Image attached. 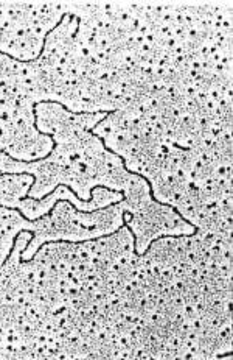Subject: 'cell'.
<instances>
[{
  "label": "cell",
  "instance_id": "cell-1",
  "mask_svg": "<svg viewBox=\"0 0 233 360\" xmlns=\"http://www.w3.org/2000/svg\"><path fill=\"white\" fill-rule=\"evenodd\" d=\"M106 116L107 112L75 114L55 102L38 103L36 128L53 139V150L38 161H19L0 151V172L33 175L28 197L34 200L47 197L61 184L79 200H91L95 187L123 193L137 174L129 172L121 158L92 131Z\"/></svg>",
  "mask_w": 233,
  "mask_h": 360
},
{
  "label": "cell",
  "instance_id": "cell-2",
  "mask_svg": "<svg viewBox=\"0 0 233 360\" xmlns=\"http://www.w3.org/2000/svg\"><path fill=\"white\" fill-rule=\"evenodd\" d=\"M126 207L123 200L93 212H81L69 201H58L47 215L36 220V229L22 261H32L39 248L52 242L81 243L111 236L125 226Z\"/></svg>",
  "mask_w": 233,
  "mask_h": 360
},
{
  "label": "cell",
  "instance_id": "cell-3",
  "mask_svg": "<svg viewBox=\"0 0 233 360\" xmlns=\"http://www.w3.org/2000/svg\"><path fill=\"white\" fill-rule=\"evenodd\" d=\"M126 207L125 226L134 236V250L145 255L149 245L162 237L193 236L196 228L187 221L173 206L160 203L152 197L149 183L138 175L123 192Z\"/></svg>",
  "mask_w": 233,
  "mask_h": 360
},
{
  "label": "cell",
  "instance_id": "cell-4",
  "mask_svg": "<svg viewBox=\"0 0 233 360\" xmlns=\"http://www.w3.org/2000/svg\"><path fill=\"white\" fill-rule=\"evenodd\" d=\"M36 220H28L18 210L0 206V267L10 257L16 237L22 231L34 233Z\"/></svg>",
  "mask_w": 233,
  "mask_h": 360
},
{
  "label": "cell",
  "instance_id": "cell-5",
  "mask_svg": "<svg viewBox=\"0 0 233 360\" xmlns=\"http://www.w3.org/2000/svg\"><path fill=\"white\" fill-rule=\"evenodd\" d=\"M34 176L28 174H2L0 172V206L19 210L20 201L28 197Z\"/></svg>",
  "mask_w": 233,
  "mask_h": 360
}]
</instances>
